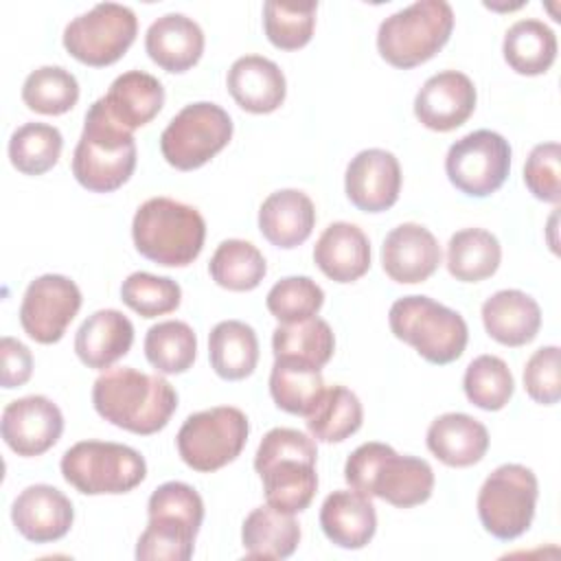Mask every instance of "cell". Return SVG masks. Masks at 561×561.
<instances>
[{
	"label": "cell",
	"instance_id": "cell-1",
	"mask_svg": "<svg viewBox=\"0 0 561 561\" xmlns=\"http://www.w3.org/2000/svg\"><path fill=\"white\" fill-rule=\"evenodd\" d=\"M92 403L99 416L131 434L160 432L178 408V392L160 375H147L131 366L103 370L92 386Z\"/></svg>",
	"mask_w": 561,
	"mask_h": 561
},
{
	"label": "cell",
	"instance_id": "cell-2",
	"mask_svg": "<svg viewBox=\"0 0 561 561\" xmlns=\"http://www.w3.org/2000/svg\"><path fill=\"white\" fill-rule=\"evenodd\" d=\"M316 440L291 427L270 430L254 454L265 500L280 513L305 511L318 489Z\"/></svg>",
	"mask_w": 561,
	"mask_h": 561
},
{
	"label": "cell",
	"instance_id": "cell-3",
	"mask_svg": "<svg viewBox=\"0 0 561 561\" xmlns=\"http://www.w3.org/2000/svg\"><path fill=\"white\" fill-rule=\"evenodd\" d=\"M344 478L351 489L381 497L397 508H412L430 500L434 491V471L427 460L401 456L386 443L359 445L344 465Z\"/></svg>",
	"mask_w": 561,
	"mask_h": 561
},
{
	"label": "cell",
	"instance_id": "cell-4",
	"mask_svg": "<svg viewBox=\"0 0 561 561\" xmlns=\"http://www.w3.org/2000/svg\"><path fill=\"white\" fill-rule=\"evenodd\" d=\"M131 237L145 259L167 267H186L204 248L206 221L188 204L171 197H151L138 206Z\"/></svg>",
	"mask_w": 561,
	"mask_h": 561
},
{
	"label": "cell",
	"instance_id": "cell-5",
	"mask_svg": "<svg viewBox=\"0 0 561 561\" xmlns=\"http://www.w3.org/2000/svg\"><path fill=\"white\" fill-rule=\"evenodd\" d=\"M149 522L136 543L138 561H186L204 519L202 495L186 482L160 484L147 504Z\"/></svg>",
	"mask_w": 561,
	"mask_h": 561
},
{
	"label": "cell",
	"instance_id": "cell-6",
	"mask_svg": "<svg viewBox=\"0 0 561 561\" xmlns=\"http://www.w3.org/2000/svg\"><path fill=\"white\" fill-rule=\"evenodd\" d=\"M136 169V142L131 131L110 118L96 99L85 112L81 138L72 153L75 180L92 193L121 188Z\"/></svg>",
	"mask_w": 561,
	"mask_h": 561
},
{
	"label": "cell",
	"instance_id": "cell-7",
	"mask_svg": "<svg viewBox=\"0 0 561 561\" xmlns=\"http://www.w3.org/2000/svg\"><path fill=\"white\" fill-rule=\"evenodd\" d=\"M394 337L414 346L430 364H451L467 346L469 329L465 318L430 296H403L388 313Z\"/></svg>",
	"mask_w": 561,
	"mask_h": 561
},
{
	"label": "cell",
	"instance_id": "cell-8",
	"mask_svg": "<svg viewBox=\"0 0 561 561\" xmlns=\"http://www.w3.org/2000/svg\"><path fill=\"white\" fill-rule=\"evenodd\" d=\"M454 9L445 0H419L388 15L377 31V50L394 68H414L432 59L449 39Z\"/></svg>",
	"mask_w": 561,
	"mask_h": 561
},
{
	"label": "cell",
	"instance_id": "cell-9",
	"mask_svg": "<svg viewBox=\"0 0 561 561\" xmlns=\"http://www.w3.org/2000/svg\"><path fill=\"white\" fill-rule=\"evenodd\" d=\"M61 476L83 495H118L134 491L147 476V462L129 445L81 440L61 456Z\"/></svg>",
	"mask_w": 561,
	"mask_h": 561
},
{
	"label": "cell",
	"instance_id": "cell-10",
	"mask_svg": "<svg viewBox=\"0 0 561 561\" xmlns=\"http://www.w3.org/2000/svg\"><path fill=\"white\" fill-rule=\"evenodd\" d=\"M248 416L232 405H217L191 414L178 432L180 458L199 473H210L232 462L248 443Z\"/></svg>",
	"mask_w": 561,
	"mask_h": 561
},
{
	"label": "cell",
	"instance_id": "cell-11",
	"mask_svg": "<svg viewBox=\"0 0 561 561\" xmlns=\"http://www.w3.org/2000/svg\"><path fill=\"white\" fill-rule=\"evenodd\" d=\"M539 484L535 473L517 462L500 465L482 482L478 517L495 539L511 541L524 535L535 517Z\"/></svg>",
	"mask_w": 561,
	"mask_h": 561
},
{
	"label": "cell",
	"instance_id": "cell-12",
	"mask_svg": "<svg viewBox=\"0 0 561 561\" xmlns=\"http://www.w3.org/2000/svg\"><path fill=\"white\" fill-rule=\"evenodd\" d=\"M232 138L228 112L210 101L184 105L160 136L162 158L180 169L193 171L215 158Z\"/></svg>",
	"mask_w": 561,
	"mask_h": 561
},
{
	"label": "cell",
	"instance_id": "cell-13",
	"mask_svg": "<svg viewBox=\"0 0 561 561\" xmlns=\"http://www.w3.org/2000/svg\"><path fill=\"white\" fill-rule=\"evenodd\" d=\"M136 13L118 2H101L77 15L64 28V48L85 66H110L134 44Z\"/></svg>",
	"mask_w": 561,
	"mask_h": 561
},
{
	"label": "cell",
	"instance_id": "cell-14",
	"mask_svg": "<svg viewBox=\"0 0 561 561\" xmlns=\"http://www.w3.org/2000/svg\"><path fill=\"white\" fill-rule=\"evenodd\" d=\"M449 182L469 197L495 193L511 171V145L491 129H476L456 140L445 156Z\"/></svg>",
	"mask_w": 561,
	"mask_h": 561
},
{
	"label": "cell",
	"instance_id": "cell-15",
	"mask_svg": "<svg viewBox=\"0 0 561 561\" xmlns=\"http://www.w3.org/2000/svg\"><path fill=\"white\" fill-rule=\"evenodd\" d=\"M79 309L81 291L77 283L61 274H44L31 280L24 291L20 324L31 340L55 344L64 337Z\"/></svg>",
	"mask_w": 561,
	"mask_h": 561
},
{
	"label": "cell",
	"instance_id": "cell-16",
	"mask_svg": "<svg viewBox=\"0 0 561 561\" xmlns=\"http://www.w3.org/2000/svg\"><path fill=\"white\" fill-rule=\"evenodd\" d=\"M0 432L4 443L24 458L48 451L64 432V414L48 397L28 394L7 403Z\"/></svg>",
	"mask_w": 561,
	"mask_h": 561
},
{
	"label": "cell",
	"instance_id": "cell-17",
	"mask_svg": "<svg viewBox=\"0 0 561 561\" xmlns=\"http://www.w3.org/2000/svg\"><path fill=\"white\" fill-rule=\"evenodd\" d=\"M344 188L351 204L364 213H383L397 204L401 167L386 149H364L346 167Z\"/></svg>",
	"mask_w": 561,
	"mask_h": 561
},
{
	"label": "cell",
	"instance_id": "cell-18",
	"mask_svg": "<svg viewBox=\"0 0 561 561\" xmlns=\"http://www.w3.org/2000/svg\"><path fill=\"white\" fill-rule=\"evenodd\" d=\"M476 85L460 70H443L430 77L414 99V116L434 131L460 127L476 110Z\"/></svg>",
	"mask_w": 561,
	"mask_h": 561
},
{
	"label": "cell",
	"instance_id": "cell-19",
	"mask_svg": "<svg viewBox=\"0 0 561 561\" xmlns=\"http://www.w3.org/2000/svg\"><path fill=\"white\" fill-rule=\"evenodd\" d=\"M381 265L394 283H423L440 265V245L425 226L408 221L386 234Z\"/></svg>",
	"mask_w": 561,
	"mask_h": 561
},
{
	"label": "cell",
	"instance_id": "cell-20",
	"mask_svg": "<svg viewBox=\"0 0 561 561\" xmlns=\"http://www.w3.org/2000/svg\"><path fill=\"white\" fill-rule=\"evenodd\" d=\"M11 519L24 539L33 543H50L70 530L75 508L59 489L50 484H31L15 497Z\"/></svg>",
	"mask_w": 561,
	"mask_h": 561
},
{
	"label": "cell",
	"instance_id": "cell-21",
	"mask_svg": "<svg viewBox=\"0 0 561 561\" xmlns=\"http://www.w3.org/2000/svg\"><path fill=\"white\" fill-rule=\"evenodd\" d=\"M226 83L237 105L252 114H270L278 110L287 94L283 70L263 55L239 57L230 66Z\"/></svg>",
	"mask_w": 561,
	"mask_h": 561
},
{
	"label": "cell",
	"instance_id": "cell-22",
	"mask_svg": "<svg viewBox=\"0 0 561 561\" xmlns=\"http://www.w3.org/2000/svg\"><path fill=\"white\" fill-rule=\"evenodd\" d=\"M145 50L162 70L186 72L204 53V31L184 13H164L147 28Z\"/></svg>",
	"mask_w": 561,
	"mask_h": 561
},
{
	"label": "cell",
	"instance_id": "cell-23",
	"mask_svg": "<svg viewBox=\"0 0 561 561\" xmlns=\"http://www.w3.org/2000/svg\"><path fill=\"white\" fill-rule=\"evenodd\" d=\"M313 261L335 283H353L370 267V241L348 221L329 224L313 245Z\"/></svg>",
	"mask_w": 561,
	"mask_h": 561
},
{
	"label": "cell",
	"instance_id": "cell-24",
	"mask_svg": "<svg viewBox=\"0 0 561 561\" xmlns=\"http://www.w3.org/2000/svg\"><path fill=\"white\" fill-rule=\"evenodd\" d=\"M320 526L331 543L346 550H359L375 537L377 513L368 495L355 489H340L324 497Z\"/></svg>",
	"mask_w": 561,
	"mask_h": 561
},
{
	"label": "cell",
	"instance_id": "cell-25",
	"mask_svg": "<svg viewBox=\"0 0 561 561\" xmlns=\"http://www.w3.org/2000/svg\"><path fill=\"white\" fill-rule=\"evenodd\" d=\"M131 342V320L118 309H99L79 327L75 335V353L88 368L105 370L129 353Z\"/></svg>",
	"mask_w": 561,
	"mask_h": 561
},
{
	"label": "cell",
	"instance_id": "cell-26",
	"mask_svg": "<svg viewBox=\"0 0 561 561\" xmlns=\"http://www.w3.org/2000/svg\"><path fill=\"white\" fill-rule=\"evenodd\" d=\"M110 114L127 131H134L151 123L164 105L162 83L142 70H129L118 75L107 94L99 99Z\"/></svg>",
	"mask_w": 561,
	"mask_h": 561
},
{
	"label": "cell",
	"instance_id": "cell-27",
	"mask_svg": "<svg viewBox=\"0 0 561 561\" xmlns=\"http://www.w3.org/2000/svg\"><path fill=\"white\" fill-rule=\"evenodd\" d=\"M316 226V208L298 188H280L259 208V230L276 248L291 250L305 243Z\"/></svg>",
	"mask_w": 561,
	"mask_h": 561
},
{
	"label": "cell",
	"instance_id": "cell-28",
	"mask_svg": "<svg viewBox=\"0 0 561 561\" xmlns=\"http://www.w3.org/2000/svg\"><path fill=\"white\" fill-rule=\"evenodd\" d=\"M482 322L495 342L524 346L539 333L541 309L526 291L500 289L482 302Z\"/></svg>",
	"mask_w": 561,
	"mask_h": 561
},
{
	"label": "cell",
	"instance_id": "cell-29",
	"mask_svg": "<svg viewBox=\"0 0 561 561\" xmlns=\"http://www.w3.org/2000/svg\"><path fill=\"white\" fill-rule=\"evenodd\" d=\"M425 440L427 449L447 467H471L480 462L489 449L486 427L465 412L436 416L427 427Z\"/></svg>",
	"mask_w": 561,
	"mask_h": 561
},
{
	"label": "cell",
	"instance_id": "cell-30",
	"mask_svg": "<svg viewBox=\"0 0 561 561\" xmlns=\"http://www.w3.org/2000/svg\"><path fill=\"white\" fill-rule=\"evenodd\" d=\"M241 543L250 559H287L300 543V524L274 506H256L241 526Z\"/></svg>",
	"mask_w": 561,
	"mask_h": 561
},
{
	"label": "cell",
	"instance_id": "cell-31",
	"mask_svg": "<svg viewBox=\"0 0 561 561\" xmlns=\"http://www.w3.org/2000/svg\"><path fill=\"white\" fill-rule=\"evenodd\" d=\"M208 357L213 370L226 381L250 377L259 362L254 329L241 320L217 322L208 335Z\"/></svg>",
	"mask_w": 561,
	"mask_h": 561
},
{
	"label": "cell",
	"instance_id": "cell-32",
	"mask_svg": "<svg viewBox=\"0 0 561 561\" xmlns=\"http://www.w3.org/2000/svg\"><path fill=\"white\" fill-rule=\"evenodd\" d=\"M502 53L517 75H543L557 59V35L541 20H517L504 35Z\"/></svg>",
	"mask_w": 561,
	"mask_h": 561
},
{
	"label": "cell",
	"instance_id": "cell-33",
	"mask_svg": "<svg viewBox=\"0 0 561 561\" xmlns=\"http://www.w3.org/2000/svg\"><path fill=\"white\" fill-rule=\"evenodd\" d=\"M500 261V241L484 228L458 230L447 243V270L460 283H478L493 276Z\"/></svg>",
	"mask_w": 561,
	"mask_h": 561
},
{
	"label": "cell",
	"instance_id": "cell-34",
	"mask_svg": "<svg viewBox=\"0 0 561 561\" xmlns=\"http://www.w3.org/2000/svg\"><path fill=\"white\" fill-rule=\"evenodd\" d=\"M362 421L364 410L357 394L344 386H331L322 390L307 414V430L316 440L342 443L362 427Z\"/></svg>",
	"mask_w": 561,
	"mask_h": 561
},
{
	"label": "cell",
	"instance_id": "cell-35",
	"mask_svg": "<svg viewBox=\"0 0 561 561\" xmlns=\"http://www.w3.org/2000/svg\"><path fill=\"white\" fill-rule=\"evenodd\" d=\"M274 359H298L322 368L333 351L335 337L327 320L311 316L300 322L278 324L272 335Z\"/></svg>",
	"mask_w": 561,
	"mask_h": 561
},
{
	"label": "cell",
	"instance_id": "cell-36",
	"mask_svg": "<svg viewBox=\"0 0 561 561\" xmlns=\"http://www.w3.org/2000/svg\"><path fill=\"white\" fill-rule=\"evenodd\" d=\"M322 390L324 379L320 368L298 359H274L270 373V394L280 410L307 416Z\"/></svg>",
	"mask_w": 561,
	"mask_h": 561
},
{
	"label": "cell",
	"instance_id": "cell-37",
	"mask_svg": "<svg viewBox=\"0 0 561 561\" xmlns=\"http://www.w3.org/2000/svg\"><path fill=\"white\" fill-rule=\"evenodd\" d=\"M213 280L230 291H250L261 285L267 263L256 245L243 239H226L210 256Z\"/></svg>",
	"mask_w": 561,
	"mask_h": 561
},
{
	"label": "cell",
	"instance_id": "cell-38",
	"mask_svg": "<svg viewBox=\"0 0 561 561\" xmlns=\"http://www.w3.org/2000/svg\"><path fill=\"white\" fill-rule=\"evenodd\" d=\"M145 355L162 375L186 373L197 355L195 331L182 320L158 322L145 335Z\"/></svg>",
	"mask_w": 561,
	"mask_h": 561
},
{
	"label": "cell",
	"instance_id": "cell-39",
	"mask_svg": "<svg viewBox=\"0 0 561 561\" xmlns=\"http://www.w3.org/2000/svg\"><path fill=\"white\" fill-rule=\"evenodd\" d=\"M64 149L61 131L46 123H24L9 138V160L24 175L50 171Z\"/></svg>",
	"mask_w": 561,
	"mask_h": 561
},
{
	"label": "cell",
	"instance_id": "cell-40",
	"mask_svg": "<svg viewBox=\"0 0 561 561\" xmlns=\"http://www.w3.org/2000/svg\"><path fill=\"white\" fill-rule=\"evenodd\" d=\"M22 101L37 114L59 116L77 105L79 83L75 75L61 66H42L24 79Z\"/></svg>",
	"mask_w": 561,
	"mask_h": 561
},
{
	"label": "cell",
	"instance_id": "cell-41",
	"mask_svg": "<svg viewBox=\"0 0 561 561\" xmlns=\"http://www.w3.org/2000/svg\"><path fill=\"white\" fill-rule=\"evenodd\" d=\"M318 2H276L263 4V28L267 39L280 50H298L309 44L316 28Z\"/></svg>",
	"mask_w": 561,
	"mask_h": 561
},
{
	"label": "cell",
	"instance_id": "cell-42",
	"mask_svg": "<svg viewBox=\"0 0 561 561\" xmlns=\"http://www.w3.org/2000/svg\"><path fill=\"white\" fill-rule=\"evenodd\" d=\"M462 388L473 405L495 412L511 401L515 381L504 359L497 355H480L467 366Z\"/></svg>",
	"mask_w": 561,
	"mask_h": 561
},
{
	"label": "cell",
	"instance_id": "cell-43",
	"mask_svg": "<svg viewBox=\"0 0 561 561\" xmlns=\"http://www.w3.org/2000/svg\"><path fill=\"white\" fill-rule=\"evenodd\" d=\"M121 300L142 318L171 313L182 302L180 285L169 276L134 272L121 285Z\"/></svg>",
	"mask_w": 561,
	"mask_h": 561
},
{
	"label": "cell",
	"instance_id": "cell-44",
	"mask_svg": "<svg viewBox=\"0 0 561 561\" xmlns=\"http://www.w3.org/2000/svg\"><path fill=\"white\" fill-rule=\"evenodd\" d=\"M265 305L280 324L300 322L320 311L324 305V291L309 276H287L272 285Z\"/></svg>",
	"mask_w": 561,
	"mask_h": 561
},
{
	"label": "cell",
	"instance_id": "cell-45",
	"mask_svg": "<svg viewBox=\"0 0 561 561\" xmlns=\"http://www.w3.org/2000/svg\"><path fill=\"white\" fill-rule=\"evenodd\" d=\"M524 388L541 405H554L561 397V353L559 346L537 348L524 366Z\"/></svg>",
	"mask_w": 561,
	"mask_h": 561
},
{
	"label": "cell",
	"instance_id": "cell-46",
	"mask_svg": "<svg viewBox=\"0 0 561 561\" xmlns=\"http://www.w3.org/2000/svg\"><path fill=\"white\" fill-rule=\"evenodd\" d=\"M559 158H561L559 142L535 145L526 158L524 184L541 202L559 204V199H561Z\"/></svg>",
	"mask_w": 561,
	"mask_h": 561
},
{
	"label": "cell",
	"instance_id": "cell-47",
	"mask_svg": "<svg viewBox=\"0 0 561 561\" xmlns=\"http://www.w3.org/2000/svg\"><path fill=\"white\" fill-rule=\"evenodd\" d=\"M0 381L2 388H20L31 379L33 373V355L28 346H24L20 340L4 335L0 340Z\"/></svg>",
	"mask_w": 561,
	"mask_h": 561
}]
</instances>
